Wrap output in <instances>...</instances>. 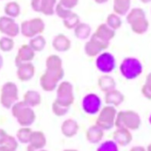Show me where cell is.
Masks as SVG:
<instances>
[{"instance_id":"10","label":"cell","mask_w":151,"mask_h":151,"mask_svg":"<svg viewBox=\"0 0 151 151\" xmlns=\"http://www.w3.org/2000/svg\"><path fill=\"white\" fill-rule=\"evenodd\" d=\"M96 66L103 74H110L115 69L116 60L114 56L110 52H101L97 55L96 60Z\"/></svg>"},{"instance_id":"27","label":"cell","mask_w":151,"mask_h":151,"mask_svg":"<svg viewBox=\"0 0 151 151\" xmlns=\"http://www.w3.org/2000/svg\"><path fill=\"white\" fill-rule=\"evenodd\" d=\"M91 27L88 24L78 23V26L74 28L75 36L79 40H86L91 35Z\"/></svg>"},{"instance_id":"45","label":"cell","mask_w":151,"mask_h":151,"mask_svg":"<svg viewBox=\"0 0 151 151\" xmlns=\"http://www.w3.org/2000/svg\"><path fill=\"white\" fill-rule=\"evenodd\" d=\"M151 1V0H141V2L142 3H144V4H147Z\"/></svg>"},{"instance_id":"29","label":"cell","mask_w":151,"mask_h":151,"mask_svg":"<svg viewBox=\"0 0 151 151\" xmlns=\"http://www.w3.org/2000/svg\"><path fill=\"white\" fill-rule=\"evenodd\" d=\"M20 12H21V9H20V6H19V4L14 1L7 3L6 6L4 8V12L6 14V16L13 18V19L19 16Z\"/></svg>"},{"instance_id":"4","label":"cell","mask_w":151,"mask_h":151,"mask_svg":"<svg viewBox=\"0 0 151 151\" xmlns=\"http://www.w3.org/2000/svg\"><path fill=\"white\" fill-rule=\"evenodd\" d=\"M141 126V117L138 112L132 110L117 111L114 121V127H124L129 130H137Z\"/></svg>"},{"instance_id":"38","label":"cell","mask_w":151,"mask_h":151,"mask_svg":"<svg viewBox=\"0 0 151 151\" xmlns=\"http://www.w3.org/2000/svg\"><path fill=\"white\" fill-rule=\"evenodd\" d=\"M55 12H56V14H57V15H58L60 18L64 19L65 17H67V16L69 15V14H70L71 12H72V11H71V9H69L64 8L60 3H59V4H57V5H56Z\"/></svg>"},{"instance_id":"9","label":"cell","mask_w":151,"mask_h":151,"mask_svg":"<svg viewBox=\"0 0 151 151\" xmlns=\"http://www.w3.org/2000/svg\"><path fill=\"white\" fill-rule=\"evenodd\" d=\"M45 25L41 18H33L30 20H26L22 22L20 27V32L23 36L27 38H32L40 35L45 31Z\"/></svg>"},{"instance_id":"33","label":"cell","mask_w":151,"mask_h":151,"mask_svg":"<svg viewBox=\"0 0 151 151\" xmlns=\"http://www.w3.org/2000/svg\"><path fill=\"white\" fill-rule=\"evenodd\" d=\"M14 47V41L11 37H2L0 39V50L3 52H9Z\"/></svg>"},{"instance_id":"47","label":"cell","mask_w":151,"mask_h":151,"mask_svg":"<svg viewBox=\"0 0 151 151\" xmlns=\"http://www.w3.org/2000/svg\"><path fill=\"white\" fill-rule=\"evenodd\" d=\"M37 151H47V150H45V149L42 148V149H39V150H37Z\"/></svg>"},{"instance_id":"20","label":"cell","mask_w":151,"mask_h":151,"mask_svg":"<svg viewBox=\"0 0 151 151\" xmlns=\"http://www.w3.org/2000/svg\"><path fill=\"white\" fill-rule=\"evenodd\" d=\"M125 96L120 91H118L116 89H113L105 93V96H104V101L107 105L118 107L124 102Z\"/></svg>"},{"instance_id":"26","label":"cell","mask_w":151,"mask_h":151,"mask_svg":"<svg viewBox=\"0 0 151 151\" xmlns=\"http://www.w3.org/2000/svg\"><path fill=\"white\" fill-rule=\"evenodd\" d=\"M130 8V0H113V12L119 16L126 15Z\"/></svg>"},{"instance_id":"43","label":"cell","mask_w":151,"mask_h":151,"mask_svg":"<svg viewBox=\"0 0 151 151\" xmlns=\"http://www.w3.org/2000/svg\"><path fill=\"white\" fill-rule=\"evenodd\" d=\"M0 151H9V149L4 145H0Z\"/></svg>"},{"instance_id":"17","label":"cell","mask_w":151,"mask_h":151,"mask_svg":"<svg viewBox=\"0 0 151 151\" xmlns=\"http://www.w3.org/2000/svg\"><path fill=\"white\" fill-rule=\"evenodd\" d=\"M112 139L117 145H120L124 147V146L129 145L132 142L131 131L127 129H124V127H118L113 132Z\"/></svg>"},{"instance_id":"28","label":"cell","mask_w":151,"mask_h":151,"mask_svg":"<svg viewBox=\"0 0 151 151\" xmlns=\"http://www.w3.org/2000/svg\"><path fill=\"white\" fill-rule=\"evenodd\" d=\"M45 45H46L45 38L41 34L30 38L29 42H28V45L30 46V48L34 52L42 51L45 49Z\"/></svg>"},{"instance_id":"6","label":"cell","mask_w":151,"mask_h":151,"mask_svg":"<svg viewBox=\"0 0 151 151\" xmlns=\"http://www.w3.org/2000/svg\"><path fill=\"white\" fill-rule=\"evenodd\" d=\"M19 100L17 85L12 81L5 82L0 90V104L5 109H11L14 103Z\"/></svg>"},{"instance_id":"19","label":"cell","mask_w":151,"mask_h":151,"mask_svg":"<svg viewBox=\"0 0 151 151\" xmlns=\"http://www.w3.org/2000/svg\"><path fill=\"white\" fill-rule=\"evenodd\" d=\"M78 122L72 119V118H68L63 122V124L60 126V131L63 136L66 138H73L78 132Z\"/></svg>"},{"instance_id":"3","label":"cell","mask_w":151,"mask_h":151,"mask_svg":"<svg viewBox=\"0 0 151 151\" xmlns=\"http://www.w3.org/2000/svg\"><path fill=\"white\" fill-rule=\"evenodd\" d=\"M127 22L130 25L131 30L138 35L145 33L149 27V22L145 17V12L141 8L132 9L127 15Z\"/></svg>"},{"instance_id":"14","label":"cell","mask_w":151,"mask_h":151,"mask_svg":"<svg viewBox=\"0 0 151 151\" xmlns=\"http://www.w3.org/2000/svg\"><path fill=\"white\" fill-rule=\"evenodd\" d=\"M57 0H31V8L36 12H41L47 16L55 13Z\"/></svg>"},{"instance_id":"30","label":"cell","mask_w":151,"mask_h":151,"mask_svg":"<svg viewBox=\"0 0 151 151\" xmlns=\"http://www.w3.org/2000/svg\"><path fill=\"white\" fill-rule=\"evenodd\" d=\"M32 129L29 127H21L16 132V139L19 143L27 145L30 139Z\"/></svg>"},{"instance_id":"1","label":"cell","mask_w":151,"mask_h":151,"mask_svg":"<svg viewBox=\"0 0 151 151\" xmlns=\"http://www.w3.org/2000/svg\"><path fill=\"white\" fill-rule=\"evenodd\" d=\"M64 77L63 60L58 55H50L45 60V71L40 78L41 88L45 92H53Z\"/></svg>"},{"instance_id":"44","label":"cell","mask_w":151,"mask_h":151,"mask_svg":"<svg viewBox=\"0 0 151 151\" xmlns=\"http://www.w3.org/2000/svg\"><path fill=\"white\" fill-rule=\"evenodd\" d=\"M3 64H4V60H3V57L0 55V69L3 67Z\"/></svg>"},{"instance_id":"7","label":"cell","mask_w":151,"mask_h":151,"mask_svg":"<svg viewBox=\"0 0 151 151\" xmlns=\"http://www.w3.org/2000/svg\"><path fill=\"white\" fill-rule=\"evenodd\" d=\"M116 113V108L113 106L107 105L101 108L100 111H98V116L96 118V125L102 129L104 131L111 129L114 127Z\"/></svg>"},{"instance_id":"16","label":"cell","mask_w":151,"mask_h":151,"mask_svg":"<svg viewBox=\"0 0 151 151\" xmlns=\"http://www.w3.org/2000/svg\"><path fill=\"white\" fill-rule=\"evenodd\" d=\"M35 75V66L32 63H25L17 65L16 76L20 81L27 82L33 78Z\"/></svg>"},{"instance_id":"25","label":"cell","mask_w":151,"mask_h":151,"mask_svg":"<svg viewBox=\"0 0 151 151\" xmlns=\"http://www.w3.org/2000/svg\"><path fill=\"white\" fill-rule=\"evenodd\" d=\"M97 38L104 42H110L111 39H113L115 36V30L111 29V27H109L106 24H101L100 26H98L96 32L93 33Z\"/></svg>"},{"instance_id":"18","label":"cell","mask_w":151,"mask_h":151,"mask_svg":"<svg viewBox=\"0 0 151 151\" xmlns=\"http://www.w3.org/2000/svg\"><path fill=\"white\" fill-rule=\"evenodd\" d=\"M35 57V52L28 45H23L19 47L17 55L15 57V65H19L25 63H31Z\"/></svg>"},{"instance_id":"35","label":"cell","mask_w":151,"mask_h":151,"mask_svg":"<svg viewBox=\"0 0 151 151\" xmlns=\"http://www.w3.org/2000/svg\"><path fill=\"white\" fill-rule=\"evenodd\" d=\"M96 151H119L118 145L113 140H108L98 146Z\"/></svg>"},{"instance_id":"12","label":"cell","mask_w":151,"mask_h":151,"mask_svg":"<svg viewBox=\"0 0 151 151\" xmlns=\"http://www.w3.org/2000/svg\"><path fill=\"white\" fill-rule=\"evenodd\" d=\"M101 99L96 93H88L86 94L81 102V106L83 111L90 115H94L98 113L101 109Z\"/></svg>"},{"instance_id":"8","label":"cell","mask_w":151,"mask_h":151,"mask_svg":"<svg viewBox=\"0 0 151 151\" xmlns=\"http://www.w3.org/2000/svg\"><path fill=\"white\" fill-rule=\"evenodd\" d=\"M57 94L55 101L65 107H71L75 100L74 87L69 81H61L56 88Z\"/></svg>"},{"instance_id":"2","label":"cell","mask_w":151,"mask_h":151,"mask_svg":"<svg viewBox=\"0 0 151 151\" xmlns=\"http://www.w3.org/2000/svg\"><path fill=\"white\" fill-rule=\"evenodd\" d=\"M12 114L21 127H30L36 120L33 109L27 106L24 101H17L11 108Z\"/></svg>"},{"instance_id":"40","label":"cell","mask_w":151,"mask_h":151,"mask_svg":"<svg viewBox=\"0 0 151 151\" xmlns=\"http://www.w3.org/2000/svg\"><path fill=\"white\" fill-rule=\"evenodd\" d=\"M7 136H8L7 131L3 129H0V145L4 144V142H5V140H6Z\"/></svg>"},{"instance_id":"36","label":"cell","mask_w":151,"mask_h":151,"mask_svg":"<svg viewBox=\"0 0 151 151\" xmlns=\"http://www.w3.org/2000/svg\"><path fill=\"white\" fill-rule=\"evenodd\" d=\"M150 78H151V74H148L147 77L145 78V83L143 84V86H142V89H141L142 94H143L147 100H150L151 99V80H150Z\"/></svg>"},{"instance_id":"39","label":"cell","mask_w":151,"mask_h":151,"mask_svg":"<svg viewBox=\"0 0 151 151\" xmlns=\"http://www.w3.org/2000/svg\"><path fill=\"white\" fill-rule=\"evenodd\" d=\"M60 3L66 9H72L78 3V0H60Z\"/></svg>"},{"instance_id":"32","label":"cell","mask_w":151,"mask_h":151,"mask_svg":"<svg viewBox=\"0 0 151 151\" xmlns=\"http://www.w3.org/2000/svg\"><path fill=\"white\" fill-rule=\"evenodd\" d=\"M106 25L109 27H111V29L116 30V29H118V28H120L122 26L121 18L119 17V15H117V14H115V13L109 14L108 17H107Z\"/></svg>"},{"instance_id":"46","label":"cell","mask_w":151,"mask_h":151,"mask_svg":"<svg viewBox=\"0 0 151 151\" xmlns=\"http://www.w3.org/2000/svg\"><path fill=\"white\" fill-rule=\"evenodd\" d=\"M63 151H78V149H74V148H69V149H64Z\"/></svg>"},{"instance_id":"42","label":"cell","mask_w":151,"mask_h":151,"mask_svg":"<svg viewBox=\"0 0 151 151\" xmlns=\"http://www.w3.org/2000/svg\"><path fill=\"white\" fill-rule=\"evenodd\" d=\"M108 1H109V0H94V2L97 3V4H104V3H106Z\"/></svg>"},{"instance_id":"37","label":"cell","mask_w":151,"mask_h":151,"mask_svg":"<svg viewBox=\"0 0 151 151\" xmlns=\"http://www.w3.org/2000/svg\"><path fill=\"white\" fill-rule=\"evenodd\" d=\"M3 145L9 149V151H16L19 146V142L14 136L8 134Z\"/></svg>"},{"instance_id":"24","label":"cell","mask_w":151,"mask_h":151,"mask_svg":"<svg viewBox=\"0 0 151 151\" xmlns=\"http://www.w3.org/2000/svg\"><path fill=\"white\" fill-rule=\"evenodd\" d=\"M23 101L27 106L30 108H35L39 106L42 102V96L37 91L34 90H28L25 93L23 96Z\"/></svg>"},{"instance_id":"5","label":"cell","mask_w":151,"mask_h":151,"mask_svg":"<svg viewBox=\"0 0 151 151\" xmlns=\"http://www.w3.org/2000/svg\"><path fill=\"white\" fill-rule=\"evenodd\" d=\"M120 73L126 79H135L143 73V64L136 58H125L120 64Z\"/></svg>"},{"instance_id":"22","label":"cell","mask_w":151,"mask_h":151,"mask_svg":"<svg viewBox=\"0 0 151 151\" xmlns=\"http://www.w3.org/2000/svg\"><path fill=\"white\" fill-rule=\"evenodd\" d=\"M52 46L58 52H66L71 48V41L64 34H58L52 41Z\"/></svg>"},{"instance_id":"13","label":"cell","mask_w":151,"mask_h":151,"mask_svg":"<svg viewBox=\"0 0 151 151\" xmlns=\"http://www.w3.org/2000/svg\"><path fill=\"white\" fill-rule=\"evenodd\" d=\"M0 33L7 37L14 38L20 33V27L13 18L1 16L0 17Z\"/></svg>"},{"instance_id":"21","label":"cell","mask_w":151,"mask_h":151,"mask_svg":"<svg viewBox=\"0 0 151 151\" xmlns=\"http://www.w3.org/2000/svg\"><path fill=\"white\" fill-rule=\"evenodd\" d=\"M104 137V130L96 124L89 127L86 130V140L91 144H98L102 141Z\"/></svg>"},{"instance_id":"34","label":"cell","mask_w":151,"mask_h":151,"mask_svg":"<svg viewBox=\"0 0 151 151\" xmlns=\"http://www.w3.org/2000/svg\"><path fill=\"white\" fill-rule=\"evenodd\" d=\"M70 110L69 107H65L60 105V103H58L57 101H54L52 103V111L53 113L58 117H61V116H64L66 113H67Z\"/></svg>"},{"instance_id":"41","label":"cell","mask_w":151,"mask_h":151,"mask_svg":"<svg viewBox=\"0 0 151 151\" xmlns=\"http://www.w3.org/2000/svg\"><path fill=\"white\" fill-rule=\"evenodd\" d=\"M129 151H147L144 146H141V145H135L133 147H131Z\"/></svg>"},{"instance_id":"15","label":"cell","mask_w":151,"mask_h":151,"mask_svg":"<svg viewBox=\"0 0 151 151\" xmlns=\"http://www.w3.org/2000/svg\"><path fill=\"white\" fill-rule=\"evenodd\" d=\"M46 145L45 134L41 130H32L29 142L27 144V151H37L45 148Z\"/></svg>"},{"instance_id":"23","label":"cell","mask_w":151,"mask_h":151,"mask_svg":"<svg viewBox=\"0 0 151 151\" xmlns=\"http://www.w3.org/2000/svg\"><path fill=\"white\" fill-rule=\"evenodd\" d=\"M97 85L103 93H107L111 91V90L115 89L116 82L111 76H110L109 74H104L98 78Z\"/></svg>"},{"instance_id":"31","label":"cell","mask_w":151,"mask_h":151,"mask_svg":"<svg viewBox=\"0 0 151 151\" xmlns=\"http://www.w3.org/2000/svg\"><path fill=\"white\" fill-rule=\"evenodd\" d=\"M63 21L64 27L66 28H68V29H74V28L78 26V24L80 23L78 15L73 12H71L67 17L63 19Z\"/></svg>"},{"instance_id":"11","label":"cell","mask_w":151,"mask_h":151,"mask_svg":"<svg viewBox=\"0 0 151 151\" xmlns=\"http://www.w3.org/2000/svg\"><path fill=\"white\" fill-rule=\"evenodd\" d=\"M109 45H110V42H104L93 34L91 36V39L85 44L84 51L88 57H96L100 54L102 51L106 50Z\"/></svg>"}]
</instances>
